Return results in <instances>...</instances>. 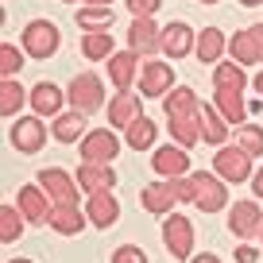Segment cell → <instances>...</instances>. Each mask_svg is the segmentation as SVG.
<instances>
[{"instance_id": "cell-1", "label": "cell", "mask_w": 263, "mask_h": 263, "mask_svg": "<svg viewBox=\"0 0 263 263\" xmlns=\"http://www.w3.org/2000/svg\"><path fill=\"white\" fill-rule=\"evenodd\" d=\"M66 101L74 105V112L89 116L97 108H105V85H101V78L93 70H85V74H78L74 82L66 85Z\"/></svg>"}, {"instance_id": "cell-2", "label": "cell", "mask_w": 263, "mask_h": 263, "mask_svg": "<svg viewBox=\"0 0 263 263\" xmlns=\"http://www.w3.org/2000/svg\"><path fill=\"white\" fill-rule=\"evenodd\" d=\"M190 182H194V205L201 209V213H221V209L229 205V186H224V178H217L213 171H194Z\"/></svg>"}, {"instance_id": "cell-3", "label": "cell", "mask_w": 263, "mask_h": 263, "mask_svg": "<svg viewBox=\"0 0 263 263\" xmlns=\"http://www.w3.org/2000/svg\"><path fill=\"white\" fill-rule=\"evenodd\" d=\"M213 174L217 178H224L229 186H240V182H252V155H248L240 143H232V147H217L213 155Z\"/></svg>"}, {"instance_id": "cell-4", "label": "cell", "mask_w": 263, "mask_h": 263, "mask_svg": "<svg viewBox=\"0 0 263 263\" xmlns=\"http://www.w3.org/2000/svg\"><path fill=\"white\" fill-rule=\"evenodd\" d=\"M163 244L174 259L190 263L194 259V221L182 217V213H166L163 217Z\"/></svg>"}, {"instance_id": "cell-5", "label": "cell", "mask_w": 263, "mask_h": 263, "mask_svg": "<svg viewBox=\"0 0 263 263\" xmlns=\"http://www.w3.org/2000/svg\"><path fill=\"white\" fill-rule=\"evenodd\" d=\"M20 43H24V54L31 58H50L58 50V27L50 24V20H31V24L24 27V35H20Z\"/></svg>"}, {"instance_id": "cell-6", "label": "cell", "mask_w": 263, "mask_h": 263, "mask_svg": "<svg viewBox=\"0 0 263 263\" xmlns=\"http://www.w3.org/2000/svg\"><path fill=\"white\" fill-rule=\"evenodd\" d=\"M8 140H12V147H16L20 155L43 151V143H47V124H43V116H20V120L12 124Z\"/></svg>"}, {"instance_id": "cell-7", "label": "cell", "mask_w": 263, "mask_h": 263, "mask_svg": "<svg viewBox=\"0 0 263 263\" xmlns=\"http://www.w3.org/2000/svg\"><path fill=\"white\" fill-rule=\"evenodd\" d=\"M174 89V66L163 58H147L140 70V97H166Z\"/></svg>"}, {"instance_id": "cell-8", "label": "cell", "mask_w": 263, "mask_h": 263, "mask_svg": "<svg viewBox=\"0 0 263 263\" xmlns=\"http://www.w3.org/2000/svg\"><path fill=\"white\" fill-rule=\"evenodd\" d=\"M128 50H136L140 58H151L155 50H163V27L155 24V16L132 20V27H128Z\"/></svg>"}, {"instance_id": "cell-9", "label": "cell", "mask_w": 263, "mask_h": 263, "mask_svg": "<svg viewBox=\"0 0 263 263\" xmlns=\"http://www.w3.org/2000/svg\"><path fill=\"white\" fill-rule=\"evenodd\" d=\"M229 229L236 232L240 240L259 236V232H263V213H259V201H252V197L236 201V205L229 209Z\"/></svg>"}, {"instance_id": "cell-10", "label": "cell", "mask_w": 263, "mask_h": 263, "mask_svg": "<svg viewBox=\"0 0 263 263\" xmlns=\"http://www.w3.org/2000/svg\"><path fill=\"white\" fill-rule=\"evenodd\" d=\"M39 186L50 194V201L54 205H78V178H70L66 171H58V166H47V171L39 174Z\"/></svg>"}, {"instance_id": "cell-11", "label": "cell", "mask_w": 263, "mask_h": 263, "mask_svg": "<svg viewBox=\"0 0 263 263\" xmlns=\"http://www.w3.org/2000/svg\"><path fill=\"white\" fill-rule=\"evenodd\" d=\"M140 70H143V62H140L136 50H116V54L108 58V82H112L120 93H128L132 85L140 82Z\"/></svg>"}, {"instance_id": "cell-12", "label": "cell", "mask_w": 263, "mask_h": 263, "mask_svg": "<svg viewBox=\"0 0 263 263\" xmlns=\"http://www.w3.org/2000/svg\"><path fill=\"white\" fill-rule=\"evenodd\" d=\"M116 151H120V140H116V132H85L82 140V163H112Z\"/></svg>"}, {"instance_id": "cell-13", "label": "cell", "mask_w": 263, "mask_h": 263, "mask_svg": "<svg viewBox=\"0 0 263 263\" xmlns=\"http://www.w3.org/2000/svg\"><path fill=\"white\" fill-rule=\"evenodd\" d=\"M140 205L147 209V213H155V217H166L174 205H178V194H174V178H159V182H151V186H143Z\"/></svg>"}, {"instance_id": "cell-14", "label": "cell", "mask_w": 263, "mask_h": 263, "mask_svg": "<svg viewBox=\"0 0 263 263\" xmlns=\"http://www.w3.org/2000/svg\"><path fill=\"white\" fill-rule=\"evenodd\" d=\"M151 171L159 178H186L190 174V159H186V147H155L151 151Z\"/></svg>"}, {"instance_id": "cell-15", "label": "cell", "mask_w": 263, "mask_h": 263, "mask_svg": "<svg viewBox=\"0 0 263 263\" xmlns=\"http://www.w3.org/2000/svg\"><path fill=\"white\" fill-rule=\"evenodd\" d=\"M16 201H20V213H24L31 224H43L50 217V209H54V205H50V194L39 186V182H35V186H20Z\"/></svg>"}, {"instance_id": "cell-16", "label": "cell", "mask_w": 263, "mask_h": 263, "mask_svg": "<svg viewBox=\"0 0 263 263\" xmlns=\"http://www.w3.org/2000/svg\"><path fill=\"white\" fill-rule=\"evenodd\" d=\"M78 186H82V194H108L116 186V171L108 163H82L78 166Z\"/></svg>"}, {"instance_id": "cell-17", "label": "cell", "mask_w": 263, "mask_h": 263, "mask_svg": "<svg viewBox=\"0 0 263 263\" xmlns=\"http://www.w3.org/2000/svg\"><path fill=\"white\" fill-rule=\"evenodd\" d=\"M197 47V35L190 31V24H166L163 27V54L166 58H186Z\"/></svg>"}, {"instance_id": "cell-18", "label": "cell", "mask_w": 263, "mask_h": 263, "mask_svg": "<svg viewBox=\"0 0 263 263\" xmlns=\"http://www.w3.org/2000/svg\"><path fill=\"white\" fill-rule=\"evenodd\" d=\"M62 101H66V93L58 89L54 82H39L31 89V108H35V116H62Z\"/></svg>"}, {"instance_id": "cell-19", "label": "cell", "mask_w": 263, "mask_h": 263, "mask_svg": "<svg viewBox=\"0 0 263 263\" xmlns=\"http://www.w3.org/2000/svg\"><path fill=\"white\" fill-rule=\"evenodd\" d=\"M85 217L97 229H112L116 217H120V201L112 194H89V205H85Z\"/></svg>"}, {"instance_id": "cell-20", "label": "cell", "mask_w": 263, "mask_h": 263, "mask_svg": "<svg viewBox=\"0 0 263 263\" xmlns=\"http://www.w3.org/2000/svg\"><path fill=\"white\" fill-rule=\"evenodd\" d=\"M85 221H89V217H85L78 205H54L50 217H47V224L54 232H62V236H78V232L85 229Z\"/></svg>"}, {"instance_id": "cell-21", "label": "cell", "mask_w": 263, "mask_h": 263, "mask_svg": "<svg viewBox=\"0 0 263 263\" xmlns=\"http://www.w3.org/2000/svg\"><path fill=\"white\" fill-rule=\"evenodd\" d=\"M140 116H143V105L132 97V93H116V97L108 101V124H112V128H128V124L140 120Z\"/></svg>"}, {"instance_id": "cell-22", "label": "cell", "mask_w": 263, "mask_h": 263, "mask_svg": "<svg viewBox=\"0 0 263 263\" xmlns=\"http://www.w3.org/2000/svg\"><path fill=\"white\" fill-rule=\"evenodd\" d=\"M224 47H229V39H224V31L221 27H205V31H197V58L201 62H221V54H224Z\"/></svg>"}, {"instance_id": "cell-23", "label": "cell", "mask_w": 263, "mask_h": 263, "mask_svg": "<svg viewBox=\"0 0 263 263\" xmlns=\"http://www.w3.org/2000/svg\"><path fill=\"white\" fill-rule=\"evenodd\" d=\"M50 132H54L58 143H74V140H85V116L82 112H62L54 116V124H50Z\"/></svg>"}, {"instance_id": "cell-24", "label": "cell", "mask_w": 263, "mask_h": 263, "mask_svg": "<svg viewBox=\"0 0 263 263\" xmlns=\"http://www.w3.org/2000/svg\"><path fill=\"white\" fill-rule=\"evenodd\" d=\"M213 108L224 116L229 124H244V116H248V108H244V101H240V93L236 89H213Z\"/></svg>"}, {"instance_id": "cell-25", "label": "cell", "mask_w": 263, "mask_h": 263, "mask_svg": "<svg viewBox=\"0 0 263 263\" xmlns=\"http://www.w3.org/2000/svg\"><path fill=\"white\" fill-rule=\"evenodd\" d=\"M155 136H159V128H155V120H147V116H140V120H132L128 128H124V140H128L132 151L155 147Z\"/></svg>"}, {"instance_id": "cell-26", "label": "cell", "mask_w": 263, "mask_h": 263, "mask_svg": "<svg viewBox=\"0 0 263 263\" xmlns=\"http://www.w3.org/2000/svg\"><path fill=\"white\" fill-rule=\"evenodd\" d=\"M82 54L89 58V62H101V58H112L116 54V43L108 39V31H85V39H82Z\"/></svg>"}, {"instance_id": "cell-27", "label": "cell", "mask_w": 263, "mask_h": 263, "mask_svg": "<svg viewBox=\"0 0 263 263\" xmlns=\"http://www.w3.org/2000/svg\"><path fill=\"white\" fill-rule=\"evenodd\" d=\"M27 105V93L16 78H0V116H12Z\"/></svg>"}, {"instance_id": "cell-28", "label": "cell", "mask_w": 263, "mask_h": 263, "mask_svg": "<svg viewBox=\"0 0 263 263\" xmlns=\"http://www.w3.org/2000/svg\"><path fill=\"white\" fill-rule=\"evenodd\" d=\"M229 54H232V62H240V66H259V54H255V39H252V31H236L229 39Z\"/></svg>"}, {"instance_id": "cell-29", "label": "cell", "mask_w": 263, "mask_h": 263, "mask_svg": "<svg viewBox=\"0 0 263 263\" xmlns=\"http://www.w3.org/2000/svg\"><path fill=\"white\" fill-rule=\"evenodd\" d=\"M201 120H205V143L224 147V140H229V120H224L213 105H201Z\"/></svg>"}, {"instance_id": "cell-30", "label": "cell", "mask_w": 263, "mask_h": 263, "mask_svg": "<svg viewBox=\"0 0 263 263\" xmlns=\"http://www.w3.org/2000/svg\"><path fill=\"white\" fill-rule=\"evenodd\" d=\"M244 82H248V78H244V66H240V62H221L213 70V89H236L240 93Z\"/></svg>"}, {"instance_id": "cell-31", "label": "cell", "mask_w": 263, "mask_h": 263, "mask_svg": "<svg viewBox=\"0 0 263 263\" xmlns=\"http://www.w3.org/2000/svg\"><path fill=\"white\" fill-rule=\"evenodd\" d=\"M24 221H27V217L20 213V209H12V205H0V240H4V244L20 240V236H24Z\"/></svg>"}, {"instance_id": "cell-32", "label": "cell", "mask_w": 263, "mask_h": 263, "mask_svg": "<svg viewBox=\"0 0 263 263\" xmlns=\"http://www.w3.org/2000/svg\"><path fill=\"white\" fill-rule=\"evenodd\" d=\"M78 27H85V31H108V27H112V8H93V4H85V8L78 12Z\"/></svg>"}, {"instance_id": "cell-33", "label": "cell", "mask_w": 263, "mask_h": 263, "mask_svg": "<svg viewBox=\"0 0 263 263\" xmlns=\"http://www.w3.org/2000/svg\"><path fill=\"white\" fill-rule=\"evenodd\" d=\"M236 143H240L252 159H259V155H263V128H259V124H240Z\"/></svg>"}, {"instance_id": "cell-34", "label": "cell", "mask_w": 263, "mask_h": 263, "mask_svg": "<svg viewBox=\"0 0 263 263\" xmlns=\"http://www.w3.org/2000/svg\"><path fill=\"white\" fill-rule=\"evenodd\" d=\"M24 70V50L12 43H0V78H16Z\"/></svg>"}, {"instance_id": "cell-35", "label": "cell", "mask_w": 263, "mask_h": 263, "mask_svg": "<svg viewBox=\"0 0 263 263\" xmlns=\"http://www.w3.org/2000/svg\"><path fill=\"white\" fill-rule=\"evenodd\" d=\"M112 263H147V252L136 248V244H120L112 252Z\"/></svg>"}, {"instance_id": "cell-36", "label": "cell", "mask_w": 263, "mask_h": 263, "mask_svg": "<svg viewBox=\"0 0 263 263\" xmlns=\"http://www.w3.org/2000/svg\"><path fill=\"white\" fill-rule=\"evenodd\" d=\"M159 4L163 0H128V12H132V20H143V16H155Z\"/></svg>"}, {"instance_id": "cell-37", "label": "cell", "mask_w": 263, "mask_h": 263, "mask_svg": "<svg viewBox=\"0 0 263 263\" xmlns=\"http://www.w3.org/2000/svg\"><path fill=\"white\" fill-rule=\"evenodd\" d=\"M255 255H259V252H255L252 244H240L236 252H232V259H236V263H255Z\"/></svg>"}, {"instance_id": "cell-38", "label": "cell", "mask_w": 263, "mask_h": 263, "mask_svg": "<svg viewBox=\"0 0 263 263\" xmlns=\"http://www.w3.org/2000/svg\"><path fill=\"white\" fill-rule=\"evenodd\" d=\"M248 31H252V39H255V54H259V66H263V24H252Z\"/></svg>"}, {"instance_id": "cell-39", "label": "cell", "mask_w": 263, "mask_h": 263, "mask_svg": "<svg viewBox=\"0 0 263 263\" xmlns=\"http://www.w3.org/2000/svg\"><path fill=\"white\" fill-rule=\"evenodd\" d=\"M252 194H259V197H263V166L252 174Z\"/></svg>"}, {"instance_id": "cell-40", "label": "cell", "mask_w": 263, "mask_h": 263, "mask_svg": "<svg viewBox=\"0 0 263 263\" xmlns=\"http://www.w3.org/2000/svg\"><path fill=\"white\" fill-rule=\"evenodd\" d=\"M190 263H221V255H194Z\"/></svg>"}, {"instance_id": "cell-41", "label": "cell", "mask_w": 263, "mask_h": 263, "mask_svg": "<svg viewBox=\"0 0 263 263\" xmlns=\"http://www.w3.org/2000/svg\"><path fill=\"white\" fill-rule=\"evenodd\" d=\"M255 93H259V97H263V70H259V74H255Z\"/></svg>"}, {"instance_id": "cell-42", "label": "cell", "mask_w": 263, "mask_h": 263, "mask_svg": "<svg viewBox=\"0 0 263 263\" xmlns=\"http://www.w3.org/2000/svg\"><path fill=\"white\" fill-rule=\"evenodd\" d=\"M85 4H93V8H108L112 0H85Z\"/></svg>"}, {"instance_id": "cell-43", "label": "cell", "mask_w": 263, "mask_h": 263, "mask_svg": "<svg viewBox=\"0 0 263 263\" xmlns=\"http://www.w3.org/2000/svg\"><path fill=\"white\" fill-rule=\"evenodd\" d=\"M240 4H244V8H255V4H263V0H240Z\"/></svg>"}, {"instance_id": "cell-44", "label": "cell", "mask_w": 263, "mask_h": 263, "mask_svg": "<svg viewBox=\"0 0 263 263\" xmlns=\"http://www.w3.org/2000/svg\"><path fill=\"white\" fill-rule=\"evenodd\" d=\"M201 4H221V0H201Z\"/></svg>"}, {"instance_id": "cell-45", "label": "cell", "mask_w": 263, "mask_h": 263, "mask_svg": "<svg viewBox=\"0 0 263 263\" xmlns=\"http://www.w3.org/2000/svg\"><path fill=\"white\" fill-rule=\"evenodd\" d=\"M12 263H31V259H12Z\"/></svg>"}, {"instance_id": "cell-46", "label": "cell", "mask_w": 263, "mask_h": 263, "mask_svg": "<svg viewBox=\"0 0 263 263\" xmlns=\"http://www.w3.org/2000/svg\"><path fill=\"white\" fill-rule=\"evenodd\" d=\"M62 4H74V0H62Z\"/></svg>"}, {"instance_id": "cell-47", "label": "cell", "mask_w": 263, "mask_h": 263, "mask_svg": "<svg viewBox=\"0 0 263 263\" xmlns=\"http://www.w3.org/2000/svg\"><path fill=\"white\" fill-rule=\"evenodd\" d=\"M259 240H263V232H259Z\"/></svg>"}]
</instances>
